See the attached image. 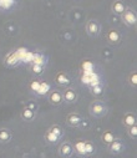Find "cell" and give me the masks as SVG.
<instances>
[{
    "label": "cell",
    "instance_id": "obj_1",
    "mask_svg": "<svg viewBox=\"0 0 137 158\" xmlns=\"http://www.w3.org/2000/svg\"><path fill=\"white\" fill-rule=\"evenodd\" d=\"M88 110H90L91 116L95 117V118H101V117L106 116L109 112V107L100 100H95V101L91 102Z\"/></svg>",
    "mask_w": 137,
    "mask_h": 158
},
{
    "label": "cell",
    "instance_id": "obj_2",
    "mask_svg": "<svg viewBox=\"0 0 137 158\" xmlns=\"http://www.w3.org/2000/svg\"><path fill=\"white\" fill-rule=\"evenodd\" d=\"M85 27H86V32L90 37H97L101 32V24L95 19H90L86 23Z\"/></svg>",
    "mask_w": 137,
    "mask_h": 158
},
{
    "label": "cell",
    "instance_id": "obj_3",
    "mask_svg": "<svg viewBox=\"0 0 137 158\" xmlns=\"http://www.w3.org/2000/svg\"><path fill=\"white\" fill-rule=\"evenodd\" d=\"M122 21H123L125 25H127V26H130V27L136 26V23H137L136 13H135L132 9H126L125 13L122 14Z\"/></svg>",
    "mask_w": 137,
    "mask_h": 158
},
{
    "label": "cell",
    "instance_id": "obj_4",
    "mask_svg": "<svg viewBox=\"0 0 137 158\" xmlns=\"http://www.w3.org/2000/svg\"><path fill=\"white\" fill-rule=\"evenodd\" d=\"M125 149H126V144H125V142H123L122 139H120V138H116L111 144H109V152H110L111 154H115V156L122 153Z\"/></svg>",
    "mask_w": 137,
    "mask_h": 158
},
{
    "label": "cell",
    "instance_id": "obj_5",
    "mask_svg": "<svg viewBox=\"0 0 137 158\" xmlns=\"http://www.w3.org/2000/svg\"><path fill=\"white\" fill-rule=\"evenodd\" d=\"M106 40L111 44V45H117L121 43L122 40V35L117 29H110L106 34Z\"/></svg>",
    "mask_w": 137,
    "mask_h": 158
},
{
    "label": "cell",
    "instance_id": "obj_6",
    "mask_svg": "<svg viewBox=\"0 0 137 158\" xmlns=\"http://www.w3.org/2000/svg\"><path fill=\"white\" fill-rule=\"evenodd\" d=\"M82 121H83L82 116L80 113H76V112L69 113L67 117H66V125L70 126V127H80Z\"/></svg>",
    "mask_w": 137,
    "mask_h": 158
},
{
    "label": "cell",
    "instance_id": "obj_7",
    "mask_svg": "<svg viewBox=\"0 0 137 158\" xmlns=\"http://www.w3.org/2000/svg\"><path fill=\"white\" fill-rule=\"evenodd\" d=\"M77 98H79V94L76 92L75 89L67 87V89H65V91L62 92V100H64V102H66V103H74V102L77 101Z\"/></svg>",
    "mask_w": 137,
    "mask_h": 158
},
{
    "label": "cell",
    "instance_id": "obj_8",
    "mask_svg": "<svg viewBox=\"0 0 137 158\" xmlns=\"http://www.w3.org/2000/svg\"><path fill=\"white\" fill-rule=\"evenodd\" d=\"M48 100H49V102L51 105L60 106L64 102V100H62V92L59 91V90H51L49 92V95H48Z\"/></svg>",
    "mask_w": 137,
    "mask_h": 158
},
{
    "label": "cell",
    "instance_id": "obj_9",
    "mask_svg": "<svg viewBox=\"0 0 137 158\" xmlns=\"http://www.w3.org/2000/svg\"><path fill=\"white\" fill-rule=\"evenodd\" d=\"M59 154L62 158H70L74 154V146L70 142H64L59 147Z\"/></svg>",
    "mask_w": 137,
    "mask_h": 158
},
{
    "label": "cell",
    "instance_id": "obj_10",
    "mask_svg": "<svg viewBox=\"0 0 137 158\" xmlns=\"http://www.w3.org/2000/svg\"><path fill=\"white\" fill-rule=\"evenodd\" d=\"M55 82L59 85V86H69L71 84V77L64 72V71H60L56 73L55 76Z\"/></svg>",
    "mask_w": 137,
    "mask_h": 158
},
{
    "label": "cell",
    "instance_id": "obj_11",
    "mask_svg": "<svg viewBox=\"0 0 137 158\" xmlns=\"http://www.w3.org/2000/svg\"><path fill=\"white\" fill-rule=\"evenodd\" d=\"M20 117H21V120L25 121V122H32L35 120V117H36V111L25 106V108H23V111L20 113Z\"/></svg>",
    "mask_w": 137,
    "mask_h": 158
},
{
    "label": "cell",
    "instance_id": "obj_12",
    "mask_svg": "<svg viewBox=\"0 0 137 158\" xmlns=\"http://www.w3.org/2000/svg\"><path fill=\"white\" fill-rule=\"evenodd\" d=\"M122 125L128 128V127H132V126H136L137 125V118H136V114L133 112H127L123 118H122Z\"/></svg>",
    "mask_w": 137,
    "mask_h": 158
},
{
    "label": "cell",
    "instance_id": "obj_13",
    "mask_svg": "<svg viewBox=\"0 0 137 158\" xmlns=\"http://www.w3.org/2000/svg\"><path fill=\"white\" fill-rule=\"evenodd\" d=\"M126 4L122 2V0H115V2L111 4V11L115 15H122L126 10Z\"/></svg>",
    "mask_w": 137,
    "mask_h": 158
},
{
    "label": "cell",
    "instance_id": "obj_14",
    "mask_svg": "<svg viewBox=\"0 0 137 158\" xmlns=\"http://www.w3.org/2000/svg\"><path fill=\"white\" fill-rule=\"evenodd\" d=\"M11 138H13V135L9 128H5V127L0 128V143L6 144L11 141Z\"/></svg>",
    "mask_w": 137,
    "mask_h": 158
},
{
    "label": "cell",
    "instance_id": "obj_15",
    "mask_svg": "<svg viewBox=\"0 0 137 158\" xmlns=\"http://www.w3.org/2000/svg\"><path fill=\"white\" fill-rule=\"evenodd\" d=\"M116 138H117V137H116V135H115L112 131H110V130L105 131V132L101 135V141H102V143H104V144H106V146L111 144Z\"/></svg>",
    "mask_w": 137,
    "mask_h": 158
},
{
    "label": "cell",
    "instance_id": "obj_16",
    "mask_svg": "<svg viewBox=\"0 0 137 158\" xmlns=\"http://www.w3.org/2000/svg\"><path fill=\"white\" fill-rule=\"evenodd\" d=\"M96 152V146L92 141H85V157H91Z\"/></svg>",
    "mask_w": 137,
    "mask_h": 158
},
{
    "label": "cell",
    "instance_id": "obj_17",
    "mask_svg": "<svg viewBox=\"0 0 137 158\" xmlns=\"http://www.w3.org/2000/svg\"><path fill=\"white\" fill-rule=\"evenodd\" d=\"M72 146H74V152H76L79 157H85V141H77Z\"/></svg>",
    "mask_w": 137,
    "mask_h": 158
},
{
    "label": "cell",
    "instance_id": "obj_18",
    "mask_svg": "<svg viewBox=\"0 0 137 158\" xmlns=\"http://www.w3.org/2000/svg\"><path fill=\"white\" fill-rule=\"evenodd\" d=\"M50 91H51L50 84H48V82H40V86H39V89H37V91H36V95L44 96V95L49 94Z\"/></svg>",
    "mask_w": 137,
    "mask_h": 158
},
{
    "label": "cell",
    "instance_id": "obj_19",
    "mask_svg": "<svg viewBox=\"0 0 137 158\" xmlns=\"http://www.w3.org/2000/svg\"><path fill=\"white\" fill-rule=\"evenodd\" d=\"M48 131L51 132L53 135H55L59 139H61V138L64 137V130H62L59 125H53V126H50V128H49Z\"/></svg>",
    "mask_w": 137,
    "mask_h": 158
},
{
    "label": "cell",
    "instance_id": "obj_20",
    "mask_svg": "<svg viewBox=\"0 0 137 158\" xmlns=\"http://www.w3.org/2000/svg\"><path fill=\"white\" fill-rule=\"evenodd\" d=\"M91 89V92H92V95H95V96H100V95H102V92H104V87H102V85L100 84V81L99 82H96L95 85H92V86H90Z\"/></svg>",
    "mask_w": 137,
    "mask_h": 158
},
{
    "label": "cell",
    "instance_id": "obj_21",
    "mask_svg": "<svg viewBox=\"0 0 137 158\" xmlns=\"http://www.w3.org/2000/svg\"><path fill=\"white\" fill-rule=\"evenodd\" d=\"M45 66L44 65H39V64H32L31 65V72L34 73V75H36V76H40V75H42L44 73V69Z\"/></svg>",
    "mask_w": 137,
    "mask_h": 158
},
{
    "label": "cell",
    "instance_id": "obj_22",
    "mask_svg": "<svg viewBox=\"0 0 137 158\" xmlns=\"http://www.w3.org/2000/svg\"><path fill=\"white\" fill-rule=\"evenodd\" d=\"M45 141H46L49 144H55V143H58L60 139L55 136V135H53L51 132H46V133H45Z\"/></svg>",
    "mask_w": 137,
    "mask_h": 158
},
{
    "label": "cell",
    "instance_id": "obj_23",
    "mask_svg": "<svg viewBox=\"0 0 137 158\" xmlns=\"http://www.w3.org/2000/svg\"><path fill=\"white\" fill-rule=\"evenodd\" d=\"M127 81H128V84H130L131 87H136V86H137V72H136V71H132V72L128 75Z\"/></svg>",
    "mask_w": 137,
    "mask_h": 158
},
{
    "label": "cell",
    "instance_id": "obj_24",
    "mask_svg": "<svg viewBox=\"0 0 137 158\" xmlns=\"http://www.w3.org/2000/svg\"><path fill=\"white\" fill-rule=\"evenodd\" d=\"M46 61H48V59H45V56H44V55L36 54V55L34 56L32 64H39V65H44V66H45V64H46Z\"/></svg>",
    "mask_w": 137,
    "mask_h": 158
},
{
    "label": "cell",
    "instance_id": "obj_25",
    "mask_svg": "<svg viewBox=\"0 0 137 158\" xmlns=\"http://www.w3.org/2000/svg\"><path fill=\"white\" fill-rule=\"evenodd\" d=\"M127 135L131 139H136L137 138V125L132 126V127H128L127 128Z\"/></svg>",
    "mask_w": 137,
    "mask_h": 158
},
{
    "label": "cell",
    "instance_id": "obj_26",
    "mask_svg": "<svg viewBox=\"0 0 137 158\" xmlns=\"http://www.w3.org/2000/svg\"><path fill=\"white\" fill-rule=\"evenodd\" d=\"M39 86H40V81H37V80H32V81L30 82V89H31V91H32L34 94H36Z\"/></svg>",
    "mask_w": 137,
    "mask_h": 158
}]
</instances>
